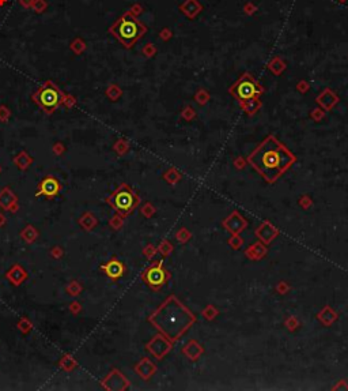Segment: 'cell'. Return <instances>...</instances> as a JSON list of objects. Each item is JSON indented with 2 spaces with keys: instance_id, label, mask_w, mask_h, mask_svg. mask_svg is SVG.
I'll return each instance as SVG.
<instances>
[{
  "instance_id": "obj_1",
  "label": "cell",
  "mask_w": 348,
  "mask_h": 391,
  "mask_svg": "<svg viewBox=\"0 0 348 391\" xmlns=\"http://www.w3.org/2000/svg\"><path fill=\"white\" fill-rule=\"evenodd\" d=\"M291 162V154L272 138L267 139L250 157V164L269 181L275 180Z\"/></svg>"
},
{
  "instance_id": "obj_2",
  "label": "cell",
  "mask_w": 348,
  "mask_h": 391,
  "mask_svg": "<svg viewBox=\"0 0 348 391\" xmlns=\"http://www.w3.org/2000/svg\"><path fill=\"white\" fill-rule=\"evenodd\" d=\"M140 31H142L140 25L137 24L135 19L130 18V17L123 19L116 28L117 37L127 45H131L132 42L135 41L136 38L139 37V34H140Z\"/></svg>"
},
{
  "instance_id": "obj_3",
  "label": "cell",
  "mask_w": 348,
  "mask_h": 391,
  "mask_svg": "<svg viewBox=\"0 0 348 391\" xmlns=\"http://www.w3.org/2000/svg\"><path fill=\"white\" fill-rule=\"evenodd\" d=\"M234 94L242 101L252 100L256 93H257V86L254 85V82L249 78H243L241 82L237 85L234 88Z\"/></svg>"
},
{
  "instance_id": "obj_4",
  "label": "cell",
  "mask_w": 348,
  "mask_h": 391,
  "mask_svg": "<svg viewBox=\"0 0 348 391\" xmlns=\"http://www.w3.org/2000/svg\"><path fill=\"white\" fill-rule=\"evenodd\" d=\"M134 203H135L134 195L131 194L130 191L123 190L114 195V206L118 210H121V211H128V210H131L132 206H134Z\"/></svg>"
},
{
  "instance_id": "obj_5",
  "label": "cell",
  "mask_w": 348,
  "mask_h": 391,
  "mask_svg": "<svg viewBox=\"0 0 348 391\" xmlns=\"http://www.w3.org/2000/svg\"><path fill=\"white\" fill-rule=\"evenodd\" d=\"M40 101L44 107L54 108L59 104L60 95L54 89H44L40 94Z\"/></svg>"
},
{
  "instance_id": "obj_6",
  "label": "cell",
  "mask_w": 348,
  "mask_h": 391,
  "mask_svg": "<svg viewBox=\"0 0 348 391\" xmlns=\"http://www.w3.org/2000/svg\"><path fill=\"white\" fill-rule=\"evenodd\" d=\"M102 270L107 273V275H109L110 278H118L121 277L123 273H124V266L123 263L118 261H110L109 263H107L105 266H102Z\"/></svg>"
},
{
  "instance_id": "obj_7",
  "label": "cell",
  "mask_w": 348,
  "mask_h": 391,
  "mask_svg": "<svg viewBox=\"0 0 348 391\" xmlns=\"http://www.w3.org/2000/svg\"><path fill=\"white\" fill-rule=\"evenodd\" d=\"M166 274L161 267H153L147 271V281L153 286H161L165 282Z\"/></svg>"
},
{
  "instance_id": "obj_8",
  "label": "cell",
  "mask_w": 348,
  "mask_h": 391,
  "mask_svg": "<svg viewBox=\"0 0 348 391\" xmlns=\"http://www.w3.org/2000/svg\"><path fill=\"white\" fill-rule=\"evenodd\" d=\"M60 185L57 180H54V179L52 178H48L41 183V191H40V194H44V195L47 196H54L57 194ZM40 194H38V195H40Z\"/></svg>"
}]
</instances>
